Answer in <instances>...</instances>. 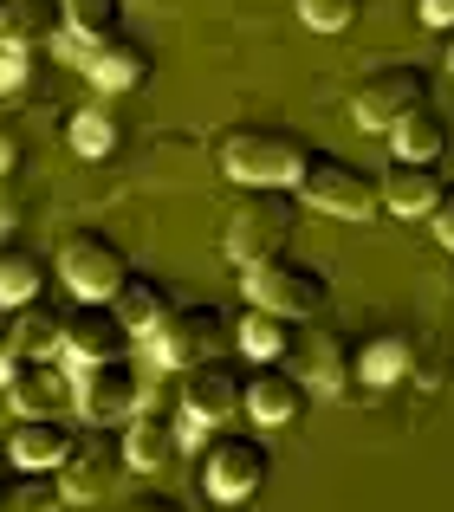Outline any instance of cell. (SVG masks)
<instances>
[{
    "mask_svg": "<svg viewBox=\"0 0 454 512\" xmlns=\"http://www.w3.org/2000/svg\"><path fill=\"white\" fill-rule=\"evenodd\" d=\"M286 240H292V208L273 188V201H253V208L234 214V227H227V260L253 266V260H266V253H286Z\"/></svg>",
    "mask_w": 454,
    "mask_h": 512,
    "instance_id": "13",
    "label": "cell"
},
{
    "mask_svg": "<svg viewBox=\"0 0 454 512\" xmlns=\"http://www.w3.org/2000/svg\"><path fill=\"white\" fill-rule=\"evenodd\" d=\"M305 396H312V389L299 383V376H292V363H260V370L247 376V396H240V415H247L253 428H292L305 415Z\"/></svg>",
    "mask_w": 454,
    "mask_h": 512,
    "instance_id": "12",
    "label": "cell"
},
{
    "mask_svg": "<svg viewBox=\"0 0 454 512\" xmlns=\"http://www.w3.org/2000/svg\"><path fill=\"white\" fill-rule=\"evenodd\" d=\"M292 338H299V325H292V318H273V312H260V305H253V312L234 325V344H240V357H253V363H286Z\"/></svg>",
    "mask_w": 454,
    "mask_h": 512,
    "instance_id": "25",
    "label": "cell"
},
{
    "mask_svg": "<svg viewBox=\"0 0 454 512\" xmlns=\"http://www.w3.org/2000/svg\"><path fill=\"white\" fill-rule=\"evenodd\" d=\"M448 72H454V46H448Z\"/></svg>",
    "mask_w": 454,
    "mask_h": 512,
    "instance_id": "38",
    "label": "cell"
},
{
    "mask_svg": "<svg viewBox=\"0 0 454 512\" xmlns=\"http://www.w3.org/2000/svg\"><path fill=\"white\" fill-rule=\"evenodd\" d=\"M7 402H13V415H65L72 409V370H59L52 357H20Z\"/></svg>",
    "mask_w": 454,
    "mask_h": 512,
    "instance_id": "16",
    "label": "cell"
},
{
    "mask_svg": "<svg viewBox=\"0 0 454 512\" xmlns=\"http://www.w3.org/2000/svg\"><path fill=\"white\" fill-rule=\"evenodd\" d=\"M351 376H357V383H370V389L403 383V376H409V344L403 338H370V344H357L351 350Z\"/></svg>",
    "mask_w": 454,
    "mask_h": 512,
    "instance_id": "28",
    "label": "cell"
},
{
    "mask_svg": "<svg viewBox=\"0 0 454 512\" xmlns=\"http://www.w3.org/2000/svg\"><path fill=\"white\" fill-rule=\"evenodd\" d=\"M176 376H182V389H176L182 435H215V428H227V415H240V396H247L240 363L202 357V363H189V370H176Z\"/></svg>",
    "mask_w": 454,
    "mask_h": 512,
    "instance_id": "5",
    "label": "cell"
},
{
    "mask_svg": "<svg viewBox=\"0 0 454 512\" xmlns=\"http://www.w3.org/2000/svg\"><path fill=\"white\" fill-rule=\"evenodd\" d=\"M299 201L305 208H318V214H331V221H370V214L383 208V195H377V175H364V169H351L344 156H305V169H299Z\"/></svg>",
    "mask_w": 454,
    "mask_h": 512,
    "instance_id": "4",
    "label": "cell"
},
{
    "mask_svg": "<svg viewBox=\"0 0 454 512\" xmlns=\"http://www.w3.org/2000/svg\"><path fill=\"white\" fill-rule=\"evenodd\" d=\"M240 286H247V305L292 318V325H312V318L331 312V279L305 260H286V253H266V260L240 266Z\"/></svg>",
    "mask_w": 454,
    "mask_h": 512,
    "instance_id": "1",
    "label": "cell"
},
{
    "mask_svg": "<svg viewBox=\"0 0 454 512\" xmlns=\"http://www.w3.org/2000/svg\"><path fill=\"white\" fill-rule=\"evenodd\" d=\"M266 467H273V454H266V441L260 435H234V428H215L208 435V448H202V493L215 506H240V500H253V493L266 487Z\"/></svg>",
    "mask_w": 454,
    "mask_h": 512,
    "instance_id": "3",
    "label": "cell"
},
{
    "mask_svg": "<svg viewBox=\"0 0 454 512\" xmlns=\"http://www.w3.org/2000/svg\"><path fill=\"white\" fill-rule=\"evenodd\" d=\"M20 221V201H13V182H0V234Z\"/></svg>",
    "mask_w": 454,
    "mask_h": 512,
    "instance_id": "36",
    "label": "cell"
},
{
    "mask_svg": "<svg viewBox=\"0 0 454 512\" xmlns=\"http://www.w3.org/2000/svg\"><path fill=\"white\" fill-rule=\"evenodd\" d=\"M117 441H124V474H163L182 454V422L169 409H137Z\"/></svg>",
    "mask_w": 454,
    "mask_h": 512,
    "instance_id": "14",
    "label": "cell"
},
{
    "mask_svg": "<svg viewBox=\"0 0 454 512\" xmlns=\"http://www.w3.org/2000/svg\"><path fill=\"white\" fill-rule=\"evenodd\" d=\"M422 104H429V78H422L416 65H383V72H370L364 85H357L351 124L364 130V137H390V130L403 124L409 111H422Z\"/></svg>",
    "mask_w": 454,
    "mask_h": 512,
    "instance_id": "7",
    "label": "cell"
},
{
    "mask_svg": "<svg viewBox=\"0 0 454 512\" xmlns=\"http://www.w3.org/2000/svg\"><path fill=\"white\" fill-rule=\"evenodd\" d=\"M150 344H156V363H163V370H189V363H202V357H221L227 325H221L215 305H169V318L150 331Z\"/></svg>",
    "mask_w": 454,
    "mask_h": 512,
    "instance_id": "11",
    "label": "cell"
},
{
    "mask_svg": "<svg viewBox=\"0 0 454 512\" xmlns=\"http://www.w3.org/2000/svg\"><path fill=\"white\" fill-rule=\"evenodd\" d=\"M377 195H383V208L403 214V221H429L435 201L448 195V182H442V175H435L429 163H403V156H390V163H383Z\"/></svg>",
    "mask_w": 454,
    "mask_h": 512,
    "instance_id": "17",
    "label": "cell"
},
{
    "mask_svg": "<svg viewBox=\"0 0 454 512\" xmlns=\"http://www.w3.org/2000/svg\"><path fill=\"white\" fill-rule=\"evenodd\" d=\"M130 344V331L117 325V312L111 305H91V299H78L72 312H65V338H59V357L72 363H98V357H117V350Z\"/></svg>",
    "mask_w": 454,
    "mask_h": 512,
    "instance_id": "15",
    "label": "cell"
},
{
    "mask_svg": "<svg viewBox=\"0 0 454 512\" xmlns=\"http://www.w3.org/2000/svg\"><path fill=\"white\" fill-rule=\"evenodd\" d=\"M46 273H52V266L39 260V253L0 247V312H13V305L39 299V292H46Z\"/></svg>",
    "mask_w": 454,
    "mask_h": 512,
    "instance_id": "27",
    "label": "cell"
},
{
    "mask_svg": "<svg viewBox=\"0 0 454 512\" xmlns=\"http://www.w3.org/2000/svg\"><path fill=\"white\" fill-rule=\"evenodd\" d=\"M72 409L85 415L91 428H117L143 409V370L117 350V357H98V363H78L72 370Z\"/></svg>",
    "mask_w": 454,
    "mask_h": 512,
    "instance_id": "6",
    "label": "cell"
},
{
    "mask_svg": "<svg viewBox=\"0 0 454 512\" xmlns=\"http://www.w3.org/2000/svg\"><path fill=\"white\" fill-rule=\"evenodd\" d=\"M124 512H189V506H182L176 493H156V487H150V493H130Z\"/></svg>",
    "mask_w": 454,
    "mask_h": 512,
    "instance_id": "32",
    "label": "cell"
},
{
    "mask_svg": "<svg viewBox=\"0 0 454 512\" xmlns=\"http://www.w3.org/2000/svg\"><path fill=\"white\" fill-rule=\"evenodd\" d=\"M429 227H435V240H442V247L454 253V188H448V195H442V201H435V214H429Z\"/></svg>",
    "mask_w": 454,
    "mask_h": 512,
    "instance_id": "33",
    "label": "cell"
},
{
    "mask_svg": "<svg viewBox=\"0 0 454 512\" xmlns=\"http://www.w3.org/2000/svg\"><path fill=\"white\" fill-rule=\"evenodd\" d=\"M286 363H299V383L305 389H325V396H338V389H351V350H344V338H292Z\"/></svg>",
    "mask_w": 454,
    "mask_h": 512,
    "instance_id": "19",
    "label": "cell"
},
{
    "mask_svg": "<svg viewBox=\"0 0 454 512\" xmlns=\"http://www.w3.org/2000/svg\"><path fill=\"white\" fill-rule=\"evenodd\" d=\"M65 13L59 0H0V39L7 46H46V39H59Z\"/></svg>",
    "mask_w": 454,
    "mask_h": 512,
    "instance_id": "24",
    "label": "cell"
},
{
    "mask_svg": "<svg viewBox=\"0 0 454 512\" xmlns=\"http://www.w3.org/2000/svg\"><path fill=\"white\" fill-rule=\"evenodd\" d=\"M65 448H72V422L65 415H20L7 435V467H59Z\"/></svg>",
    "mask_w": 454,
    "mask_h": 512,
    "instance_id": "18",
    "label": "cell"
},
{
    "mask_svg": "<svg viewBox=\"0 0 454 512\" xmlns=\"http://www.w3.org/2000/svg\"><path fill=\"white\" fill-rule=\"evenodd\" d=\"M59 474V493L78 506L104 500V493L117 487V474H124V441L111 435V428H85V435H72V448H65V461L52 467Z\"/></svg>",
    "mask_w": 454,
    "mask_h": 512,
    "instance_id": "9",
    "label": "cell"
},
{
    "mask_svg": "<svg viewBox=\"0 0 454 512\" xmlns=\"http://www.w3.org/2000/svg\"><path fill=\"white\" fill-rule=\"evenodd\" d=\"M59 338H65V312L59 305H46V299L13 305V325H7L13 357H59Z\"/></svg>",
    "mask_w": 454,
    "mask_h": 512,
    "instance_id": "21",
    "label": "cell"
},
{
    "mask_svg": "<svg viewBox=\"0 0 454 512\" xmlns=\"http://www.w3.org/2000/svg\"><path fill=\"white\" fill-rule=\"evenodd\" d=\"M33 52L39 46H7V39H0V98H20V91L33 85Z\"/></svg>",
    "mask_w": 454,
    "mask_h": 512,
    "instance_id": "31",
    "label": "cell"
},
{
    "mask_svg": "<svg viewBox=\"0 0 454 512\" xmlns=\"http://www.w3.org/2000/svg\"><path fill=\"white\" fill-rule=\"evenodd\" d=\"M357 13H364V0H299V20L312 33H344V26H357Z\"/></svg>",
    "mask_w": 454,
    "mask_h": 512,
    "instance_id": "30",
    "label": "cell"
},
{
    "mask_svg": "<svg viewBox=\"0 0 454 512\" xmlns=\"http://www.w3.org/2000/svg\"><path fill=\"white\" fill-rule=\"evenodd\" d=\"M72 65H85V78L98 85V98H124V91L150 85V46L130 33H104V39H72Z\"/></svg>",
    "mask_w": 454,
    "mask_h": 512,
    "instance_id": "10",
    "label": "cell"
},
{
    "mask_svg": "<svg viewBox=\"0 0 454 512\" xmlns=\"http://www.w3.org/2000/svg\"><path fill=\"white\" fill-rule=\"evenodd\" d=\"M59 474L52 467H13L0 474V512H59Z\"/></svg>",
    "mask_w": 454,
    "mask_h": 512,
    "instance_id": "26",
    "label": "cell"
},
{
    "mask_svg": "<svg viewBox=\"0 0 454 512\" xmlns=\"http://www.w3.org/2000/svg\"><path fill=\"white\" fill-rule=\"evenodd\" d=\"M65 143H72V156H85V163L117 156V143H124V117H117V104H111V98L78 104L72 124H65Z\"/></svg>",
    "mask_w": 454,
    "mask_h": 512,
    "instance_id": "20",
    "label": "cell"
},
{
    "mask_svg": "<svg viewBox=\"0 0 454 512\" xmlns=\"http://www.w3.org/2000/svg\"><path fill=\"white\" fill-rule=\"evenodd\" d=\"M72 39H104V33H124V0H59Z\"/></svg>",
    "mask_w": 454,
    "mask_h": 512,
    "instance_id": "29",
    "label": "cell"
},
{
    "mask_svg": "<svg viewBox=\"0 0 454 512\" xmlns=\"http://www.w3.org/2000/svg\"><path fill=\"white\" fill-rule=\"evenodd\" d=\"M0 474H7V454H0Z\"/></svg>",
    "mask_w": 454,
    "mask_h": 512,
    "instance_id": "39",
    "label": "cell"
},
{
    "mask_svg": "<svg viewBox=\"0 0 454 512\" xmlns=\"http://www.w3.org/2000/svg\"><path fill=\"white\" fill-rule=\"evenodd\" d=\"M59 273H65V286H72L78 299L104 305V299H111V292L130 279V260H124V247H117L111 234H98V227H78V234H65V247H59Z\"/></svg>",
    "mask_w": 454,
    "mask_h": 512,
    "instance_id": "8",
    "label": "cell"
},
{
    "mask_svg": "<svg viewBox=\"0 0 454 512\" xmlns=\"http://www.w3.org/2000/svg\"><path fill=\"white\" fill-rule=\"evenodd\" d=\"M390 156H403V163H442L448 156V124H442V111L435 104H422V111H409L403 124L390 130Z\"/></svg>",
    "mask_w": 454,
    "mask_h": 512,
    "instance_id": "23",
    "label": "cell"
},
{
    "mask_svg": "<svg viewBox=\"0 0 454 512\" xmlns=\"http://www.w3.org/2000/svg\"><path fill=\"white\" fill-rule=\"evenodd\" d=\"M13 169H20V137L0 124V182H13Z\"/></svg>",
    "mask_w": 454,
    "mask_h": 512,
    "instance_id": "35",
    "label": "cell"
},
{
    "mask_svg": "<svg viewBox=\"0 0 454 512\" xmlns=\"http://www.w3.org/2000/svg\"><path fill=\"white\" fill-rule=\"evenodd\" d=\"M305 143L292 130H260V124H240L221 137V169L234 175L240 188H292L305 169Z\"/></svg>",
    "mask_w": 454,
    "mask_h": 512,
    "instance_id": "2",
    "label": "cell"
},
{
    "mask_svg": "<svg viewBox=\"0 0 454 512\" xmlns=\"http://www.w3.org/2000/svg\"><path fill=\"white\" fill-rule=\"evenodd\" d=\"M13 363H20V357H13V350H7V344H0V389H7V383H13Z\"/></svg>",
    "mask_w": 454,
    "mask_h": 512,
    "instance_id": "37",
    "label": "cell"
},
{
    "mask_svg": "<svg viewBox=\"0 0 454 512\" xmlns=\"http://www.w3.org/2000/svg\"><path fill=\"white\" fill-rule=\"evenodd\" d=\"M416 20L435 26V33H448L454 26V0H416Z\"/></svg>",
    "mask_w": 454,
    "mask_h": 512,
    "instance_id": "34",
    "label": "cell"
},
{
    "mask_svg": "<svg viewBox=\"0 0 454 512\" xmlns=\"http://www.w3.org/2000/svg\"><path fill=\"white\" fill-rule=\"evenodd\" d=\"M104 305L117 312V325H124L130 338H150V331L169 318V292L156 286V279H143V273H130V279H124V286H117Z\"/></svg>",
    "mask_w": 454,
    "mask_h": 512,
    "instance_id": "22",
    "label": "cell"
}]
</instances>
